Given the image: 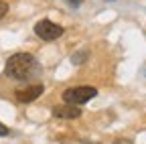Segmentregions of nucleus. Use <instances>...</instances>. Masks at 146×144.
<instances>
[{"label":"nucleus","mask_w":146,"mask_h":144,"mask_svg":"<svg viewBox=\"0 0 146 144\" xmlns=\"http://www.w3.org/2000/svg\"><path fill=\"white\" fill-rule=\"evenodd\" d=\"M87 57H89L87 51H79V53H75V55H73V63H75V65H81Z\"/></svg>","instance_id":"nucleus-6"},{"label":"nucleus","mask_w":146,"mask_h":144,"mask_svg":"<svg viewBox=\"0 0 146 144\" xmlns=\"http://www.w3.org/2000/svg\"><path fill=\"white\" fill-rule=\"evenodd\" d=\"M35 69H36V59L31 53H16L6 61L4 75H8L12 79H27V77H31Z\"/></svg>","instance_id":"nucleus-1"},{"label":"nucleus","mask_w":146,"mask_h":144,"mask_svg":"<svg viewBox=\"0 0 146 144\" xmlns=\"http://www.w3.org/2000/svg\"><path fill=\"white\" fill-rule=\"evenodd\" d=\"M114 144H132V142H130V140H124V138H120V140H116Z\"/></svg>","instance_id":"nucleus-10"},{"label":"nucleus","mask_w":146,"mask_h":144,"mask_svg":"<svg viewBox=\"0 0 146 144\" xmlns=\"http://www.w3.org/2000/svg\"><path fill=\"white\" fill-rule=\"evenodd\" d=\"M98 96V89L91 85H79V87H69L63 92V102L65 104H73V106H81L87 104L91 98Z\"/></svg>","instance_id":"nucleus-2"},{"label":"nucleus","mask_w":146,"mask_h":144,"mask_svg":"<svg viewBox=\"0 0 146 144\" xmlns=\"http://www.w3.org/2000/svg\"><path fill=\"white\" fill-rule=\"evenodd\" d=\"M0 136H8V128L2 126V124H0Z\"/></svg>","instance_id":"nucleus-9"},{"label":"nucleus","mask_w":146,"mask_h":144,"mask_svg":"<svg viewBox=\"0 0 146 144\" xmlns=\"http://www.w3.org/2000/svg\"><path fill=\"white\" fill-rule=\"evenodd\" d=\"M41 94H43V85L35 83V85H29L25 89H18V92H16V100L23 102V104H29V102H35Z\"/></svg>","instance_id":"nucleus-5"},{"label":"nucleus","mask_w":146,"mask_h":144,"mask_svg":"<svg viewBox=\"0 0 146 144\" xmlns=\"http://www.w3.org/2000/svg\"><path fill=\"white\" fill-rule=\"evenodd\" d=\"M53 116L55 118H63V120H75L81 116V108L67 104V106H55L53 108Z\"/></svg>","instance_id":"nucleus-4"},{"label":"nucleus","mask_w":146,"mask_h":144,"mask_svg":"<svg viewBox=\"0 0 146 144\" xmlns=\"http://www.w3.org/2000/svg\"><path fill=\"white\" fill-rule=\"evenodd\" d=\"M35 35L39 39H43V41H55V39H59L63 35V27H59L53 21L45 19V21H39L35 25Z\"/></svg>","instance_id":"nucleus-3"},{"label":"nucleus","mask_w":146,"mask_h":144,"mask_svg":"<svg viewBox=\"0 0 146 144\" xmlns=\"http://www.w3.org/2000/svg\"><path fill=\"white\" fill-rule=\"evenodd\" d=\"M81 2H83V0H67V4H69V6H79Z\"/></svg>","instance_id":"nucleus-8"},{"label":"nucleus","mask_w":146,"mask_h":144,"mask_svg":"<svg viewBox=\"0 0 146 144\" xmlns=\"http://www.w3.org/2000/svg\"><path fill=\"white\" fill-rule=\"evenodd\" d=\"M8 12V2H4V0H0V19H4Z\"/></svg>","instance_id":"nucleus-7"}]
</instances>
